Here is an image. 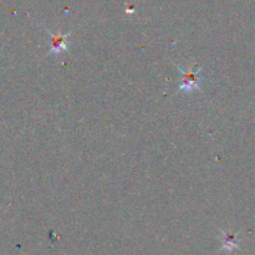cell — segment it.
Instances as JSON below:
<instances>
[{
  "instance_id": "obj_2",
  "label": "cell",
  "mask_w": 255,
  "mask_h": 255,
  "mask_svg": "<svg viewBox=\"0 0 255 255\" xmlns=\"http://www.w3.org/2000/svg\"><path fill=\"white\" fill-rule=\"evenodd\" d=\"M50 36V55H59L61 52H65L69 50L70 41L69 37L71 35V32H66L65 35L61 34H52L51 31H47Z\"/></svg>"
},
{
  "instance_id": "obj_1",
  "label": "cell",
  "mask_w": 255,
  "mask_h": 255,
  "mask_svg": "<svg viewBox=\"0 0 255 255\" xmlns=\"http://www.w3.org/2000/svg\"><path fill=\"white\" fill-rule=\"evenodd\" d=\"M193 65H188V69H183L182 66H177L178 71L182 74V82L178 87V91L191 92L196 91V90H201L202 86V77L199 76L202 69H193Z\"/></svg>"
}]
</instances>
